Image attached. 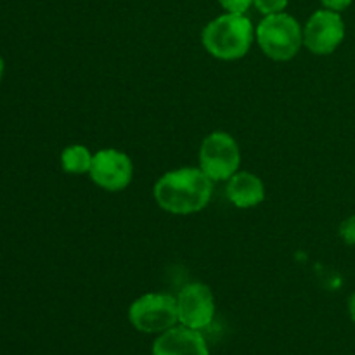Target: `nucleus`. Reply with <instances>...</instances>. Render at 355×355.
I'll return each mask as SVG.
<instances>
[{
  "instance_id": "423d86ee",
  "label": "nucleus",
  "mask_w": 355,
  "mask_h": 355,
  "mask_svg": "<svg viewBox=\"0 0 355 355\" xmlns=\"http://www.w3.org/2000/svg\"><path fill=\"white\" fill-rule=\"evenodd\" d=\"M89 175L101 189L118 193L130 186L134 179V163L123 151L113 148L101 149L94 155Z\"/></svg>"
},
{
  "instance_id": "1a4fd4ad",
  "label": "nucleus",
  "mask_w": 355,
  "mask_h": 355,
  "mask_svg": "<svg viewBox=\"0 0 355 355\" xmlns=\"http://www.w3.org/2000/svg\"><path fill=\"white\" fill-rule=\"evenodd\" d=\"M151 355H210V350L201 331L177 324L158 335Z\"/></svg>"
},
{
  "instance_id": "0eeeda50",
  "label": "nucleus",
  "mask_w": 355,
  "mask_h": 355,
  "mask_svg": "<svg viewBox=\"0 0 355 355\" xmlns=\"http://www.w3.org/2000/svg\"><path fill=\"white\" fill-rule=\"evenodd\" d=\"M345 38V23L340 12L322 9L312 14L304 26V45L315 55H328Z\"/></svg>"
},
{
  "instance_id": "ddd939ff",
  "label": "nucleus",
  "mask_w": 355,
  "mask_h": 355,
  "mask_svg": "<svg viewBox=\"0 0 355 355\" xmlns=\"http://www.w3.org/2000/svg\"><path fill=\"white\" fill-rule=\"evenodd\" d=\"M225 12L232 14H246V10L253 6V0H218Z\"/></svg>"
},
{
  "instance_id": "6e6552de",
  "label": "nucleus",
  "mask_w": 355,
  "mask_h": 355,
  "mask_svg": "<svg viewBox=\"0 0 355 355\" xmlns=\"http://www.w3.org/2000/svg\"><path fill=\"white\" fill-rule=\"evenodd\" d=\"M179 324L203 331L214 322L215 297L210 286L203 283H191L177 295Z\"/></svg>"
},
{
  "instance_id": "f3484780",
  "label": "nucleus",
  "mask_w": 355,
  "mask_h": 355,
  "mask_svg": "<svg viewBox=\"0 0 355 355\" xmlns=\"http://www.w3.org/2000/svg\"><path fill=\"white\" fill-rule=\"evenodd\" d=\"M3 68H6V64H3V59H2V55H0V80H2V76H3Z\"/></svg>"
},
{
  "instance_id": "dca6fc26",
  "label": "nucleus",
  "mask_w": 355,
  "mask_h": 355,
  "mask_svg": "<svg viewBox=\"0 0 355 355\" xmlns=\"http://www.w3.org/2000/svg\"><path fill=\"white\" fill-rule=\"evenodd\" d=\"M349 314L350 318H352V321L355 322V293L350 295L349 298Z\"/></svg>"
},
{
  "instance_id": "20e7f679",
  "label": "nucleus",
  "mask_w": 355,
  "mask_h": 355,
  "mask_svg": "<svg viewBox=\"0 0 355 355\" xmlns=\"http://www.w3.org/2000/svg\"><path fill=\"white\" fill-rule=\"evenodd\" d=\"M128 321L146 335H162L179 324L177 297L165 293H146L132 302Z\"/></svg>"
},
{
  "instance_id": "f03ea898",
  "label": "nucleus",
  "mask_w": 355,
  "mask_h": 355,
  "mask_svg": "<svg viewBox=\"0 0 355 355\" xmlns=\"http://www.w3.org/2000/svg\"><path fill=\"white\" fill-rule=\"evenodd\" d=\"M255 40L253 24L245 14L225 12L211 19L201 33L205 51L220 61L245 58Z\"/></svg>"
},
{
  "instance_id": "7ed1b4c3",
  "label": "nucleus",
  "mask_w": 355,
  "mask_h": 355,
  "mask_svg": "<svg viewBox=\"0 0 355 355\" xmlns=\"http://www.w3.org/2000/svg\"><path fill=\"white\" fill-rule=\"evenodd\" d=\"M255 38L267 58L284 62L293 59L304 47V28L290 14H270L260 21Z\"/></svg>"
},
{
  "instance_id": "9d476101",
  "label": "nucleus",
  "mask_w": 355,
  "mask_h": 355,
  "mask_svg": "<svg viewBox=\"0 0 355 355\" xmlns=\"http://www.w3.org/2000/svg\"><path fill=\"white\" fill-rule=\"evenodd\" d=\"M225 194L227 200L234 205L236 208L248 210L255 208L266 200V186L262 179L252 172H236L225 186Z\"/></svg>"
},
{
  "instance_id": "f257e3e1",
  "label": "nucleus",
  "mask_w": 355,
  "mask_h": 355,
  "mask_svg": "<svg viewBox=\"0 0 355 355\" xmlns=\"http://www.w3.org/2000/svg\"><path fill=\"white\" fill-rule=\"evenodd\" d=\"M155 200L172 215H191L205 210L214 196V180L198 166L170 170L155 184Z\"/></svg>"
},
{
  "instance_id": "4468645a",
  "label": "nucleus",
  "mask_w": 355,
  "mask_h": 355,
  "mask_svg": "<svg viewBox=\"0 0 355 355\" xmlns=\"http://www.w3.org/2000/svg\"><path fill=\"white\" fill-rule=\"evenodd\" d=\"M340 236L347 245L355 246V215H350L340 224Z\"/></svg>"
},
{
  "instance_id": "9b49d317",
  "label": "nucleus",
  "mask_w": 355,
  "mask_h": 355,
  "mask_svg": "<svg viewBox=\"0 0 355 355\" xmlns=\"http://www.w3.org/2000/svg\"><path fill=\"white\" fill-rule=\"evenodd\" d=\"M94 155L89 151V148L83 144H71L66 146L61 153V166L66 173L71 175H82L89 173L92 166Z\"/></svg>"
},
{
  "instance_id": "f8f14e48",
  "label": "nucleus",
  "mask_w": 355,
  "mask_h": 355,
  "mask_svg": "<svg viewBox=\"0 0 355 355\" xmlns=\"http://www.w3.org/2000/svg\"><path fill=\"white\" fill-rule=\"evenodd\" d=\"M253 6L263 16H270V14L284 12V9L288 6V0H253Z\"/></svg>"
},
{
  "instance_id": "39448f33",
  "label": "nucleus",
  "mask_w": 355,
  "mask_h": 355,
  "mask_svg": "<svg viewBox=\"0 0 355 355\" xmlns=\"http://www.w3.org/2000/svg\"><path fill=\"white\" fill-rule=\"evenodd\" d=\"M200 168L210 177L214 182H227L239 170L241 151L231 134L215 130L203 139L200 146Z\"/></svg>"
},
{
  "instance_id": "2eb2a0df",
  "label": "nucleus",
  "mask_w": 355,
  "mask_h": 355,
  "mask_svg": "<svg viewBox=\"0 0 355 355\" xmlns=\"http://www.w3.org/2000/svg\"><path fill=\"white\" fill-rule=\"evenodd\" d=\"M321 3L324 6V9L340 12V10H345L352 3V0H321Z\"/></svg>"
}]
</instances>
